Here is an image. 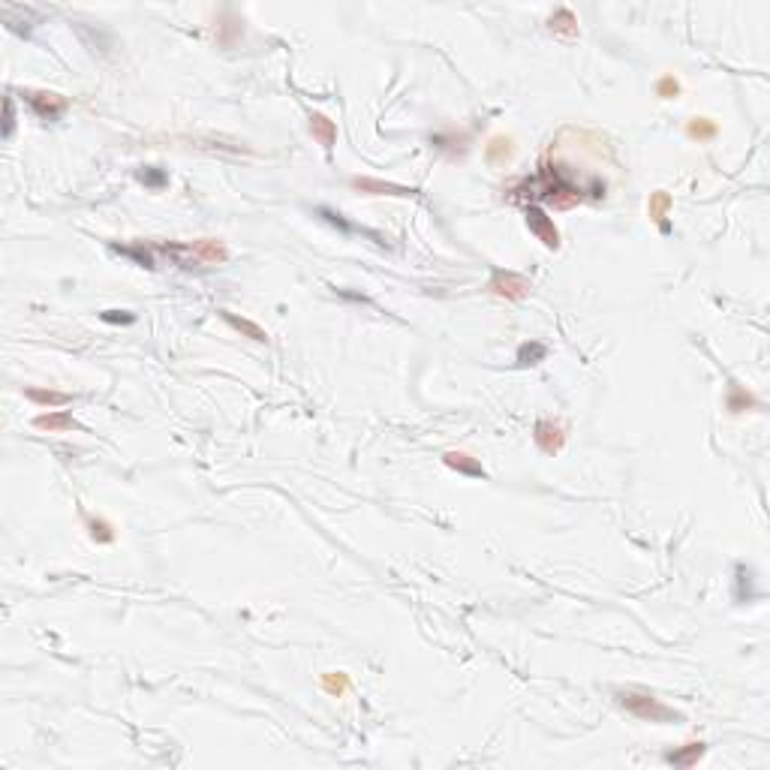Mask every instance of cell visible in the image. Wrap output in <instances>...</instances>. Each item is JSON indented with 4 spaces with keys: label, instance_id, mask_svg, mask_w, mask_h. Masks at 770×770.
Listing matches in <instances>:
<instances>
[{
    "label": "cell",
    "instance_id": "obj_10",
    "mask_svg": "<svg viewBox=\"0 0 770 770\" xmlns=\"http://www.w3.org/2000/svg\"><path fill=\"white\" fill-rule=\"evenodd\" d=\"M445 466H452V469H457V473H464V476H476V478H485V469H482V464L476 461V457H469V455H464V452H448L445 457Z\"/></svg>",
    "mask_w": 770,
    "mask_h": 770
},
{
    "label": "cell",
    "instance_id": "obj_20",
    "mask_svg": "<svg viewBox=\"0 0 770 770\" xmlns=\"http://www.w3.org/2000/svg\"><path fill=\"white\" fill-rule=\"evenodd\" d=\"M716 133V127L713 124H704V117H695L692 124H689V136H698V138H707V136H713Z\"/></svg>",
    "mask_w": 770,
    "mask_h": 770
},
{
    "label": "cell",
    "instance_id": "obj_3",
    "mask_svg": "<svg viewBox=\"0 0 770 770\" xmlns=\"http://www.w3.org/2000/svg\"><path fill=\"white\" fill-rule=\"evenodd\" d=\"M527 226L536 232V238L542 241L545 247H551L557 250L559 247V232H557V226H554V220L548 217L542 208H536V205H529L527 208Z\"/></svg>",
    "mask_w": 770,
    "mask_h": 770
},
{
    "label": "cell",
    "instance_id": "obj_23",
    "mask_svg": "<svg viewBox=\"0 0 770 770\" xmlns=\"http://www.w3.org/2000/svg\"><path fill=\"white\" fill-rule=\"evenodd\" d=\"M103 322H136V316L129 310H106Z\"/></svg>",
    "mask_w": 770,
    "mask_h": 770
},
{
    "label": "cell",
    "instance_id": "obj_6",
    "mask_svg": "<svg viewBox=\"0 0 770 770\" xmlns=\"http://www.w3.org/2000/svg\"><path fill=\"white\" fill-rule=\"evenodd\" d=\"M536 443L545 455H557L566 443V434H563V427L554 425V422H539L536 425Z\"/></svg>",
    "mask_w": 770,
    "mask_h": 770
},
{
    "label": "cell",
    "instance_id": "obj_17",
    "mask_svg": "<svg viewBox=\"0 0 770 770\" xmlns=\"http://www.w3.org/2000/svg\"><path fill=\"white\" fill-rule=\"evenodd\" d=\"M551 31H554V34H563V36H578L575 15L569 13V9H559L557 15H551Z\"/></svg>",
    "mask_w": 770,
    "mask_h": 770
},
{
    "label": "cell",
    "instance_id": "obj_7",
    "mask_svg": "<svg viewBox=\"0 0 770 770\" xmlns=\"http://www.w3.org/2000/svg\"><path fill=\"white\" fill-rule=\"evenodd\" d=\"M193 256H196V265H217V262H226V259H229V250L220 241L205 238V241H196L193 244Z\"/></svg>",
    "mask_w": 770,
    "mask_h": 770
},
{
    "label": "cell",
    "instance_id": "obj_1",
    "mask_svg": "<svg viewBox=\"0 0 770 770\" xmlns=\"http://www.w3.org/2000/svg\"><path fill=\"white\" fill-rule=\"evenodd\" d=\"M617 701L635 719H644V722H680L683 719L671 707H665L656 695L644 692V689H623V692H617Z\"/></svg>",
    "mask_w": 770,
    "mask_h": 770
},
{
    "label": "cell",
    "instance_id": "obj_9",
    "mask_svg": "<svg viewBox=\"0 0 770 770\" xmlns=\"http://www.w3.org/2000/svg\"><path fill=\"white\" fill-rule=\"evenodd\" d=\"M34 427H39V431H48V434L78 431V425L73 422V415H69V413H48V415H36V418H34Z\"/></svg>",
    "mask_w": 770,
    "mask_h": 770
},
{
    "label": "cell",
    "instance_id": "obj_25",
    "mask_svg": "<svg viewBox=\"0 0 770 770\" xmlns=\"http://www.w3.org/2000/svg\"><path fill=\"white\" fill-rule=\"evenodd\" d=\"M677 91H680V85L674 82L671 76H668V78H662V82H659V94H662V97H674Z\"/></svg>",
    "mask_w": 770,
    "mask_h": 770
},
{
    "label": "cell",
    "instance_id": "obj_13",
    "mask_svg": "<svg viewBox=\"0 0 770 770\" xmlns=\"http://www.w3.org/2000/svg\"><path fill=\"white\" fill-rule=\"evenodd\" d=\"M512 138H503V136H497L491 138V145H487V163L491 166H506L508 163V157H512Z\"/></svg>",
    "mask_w": 770,
    "mask_h": 770
},
{
    "label": "cell",
    "instance_id": "obj_16",
    "mask_svg": "<svg viewBox=\"0 0 770 770\" xmlns=\"http://www.w3.org/2000/svg\"><path fill=\"white\" fill-rule=\"evenodd\" d=\"M668 208H671V196L668 193H662V190H659V193L650 199V217L656 220L659 226H662V232H668V223H665V214H668Z\"/></svg>",
    "mask_w": 770,
    "mask_h": 770
},
{
    "label": "cell",
    "instance_id": "obj_8",
    "mask_svg": "<svg viewBox=\"0 0 770 770\" xmlns=\"http://www.w3.org/2000/svg\"><path fill=\"white\" fill-rule=\"evenodd\" d=\"M310 133H313V138L325 148V151H331L334 142H337V127H334V121H328V117L319 115V112L310 115Z\"/></svg>",
    "mask_w": 770,
    "mask_h": 770
},
{
    "label": "cell",
    "instance_id": "obj_18",
    "mask_svg": "<svg viewBox=\"0 0 770 770\" xmlns=\"http://www.w3.org/2000/svg\"><path fill=\"white\" fill-rule=\"evenodd\" d=\"M136 178H138V181H142L145 187H154V190H157V187H163V184L169 181L166 172H159L157 166H145V169H138Z\"/></svg>",
    "mask_w": 770,
    "mask_h": 770
},
{
    "label": "cell",
    "instance_id": "obj_5",
    "mask_svg": "<svg viewBox=\"0 0 770 770\" xmlns=\"http://www.w3.org/2000/svg\"><path fill=\"white\" fill-rule=\"evenodd\" d=\"M352 190L364 196H415V190L409 187H401V184H385V181H376V178H352Z\"/></svg>",
    "mask_w": 770,
    "mask_h": 770
},
{
    "label": "cell",
    "instance_id": "obj_15",
    "mask_svg": "<svg viewBox=\"0 0 770 770\" xmlns=\"http://www.w3.org/2000/svg\"><path fill=\"white\" fill-rule=\"evenodd\" d=\"M545 355H548V346L539 343V340H529V343H521V349H518V364H539L545 362Z\"/></svg>",
    "mask_w": 770,
    "mask_h": 770
},
{
    "label": "cell",
    "instance_id": "obj_12",
    "mask_svg": "<svg viewBox=\"0 0 770 770\" xmlns=\"http://www.w3.org/2000/svg\"><path fill=\"white\" fill-rule=\"evenodd\" d=\"M701 755H704V743H686L683 749H674V753H668L665 762L674 764V767H692Z\"/></svg>",
    "mask_w": 770,
    "mask_h": 770
},
{
    "label": "cell",
    "instance_id": "obj_21",
    "mask_svg": "<svg viewBox=\"0 0 770 770\" xmlns=\"http://www.w3.org/2000/svg\"><path fill=\"white\" fill-rule=\"evenodd\" d=\"M91 536L99 539V542H112V527H108L106 521H91Z\"/></svg>",
    "mask_w": 770,
    "mask_h": 770
},
{
    "label": "cell",
    "instance_id": "obj_4",
    "mask_svg": "<svg viewBox=\"0 0 770 770\" xmlns=\"http://www.w3.org/2000/svg\"><path fill=\"white\" fill-rule=\"evenodd\" d=\"M27 103H31L34 112L43 117V121H57L64 112H66V99L57 97V94H48V91H27Z\"/></svg>",
    "mask_w": 770,
    "mask_h": 770
},
{
    "label": "cell",
    "instance_id": "obj_22",
    "mask_svg": "<svg viewBox=\"0 0 770 770\" xmlns=\"http://www.w3.org/2000/svg\"><path fill=\"white\" fill-rule=\"evenodd\" d=\"M749 404H753V397L743 394V392H740V388L734 385V388H732V401H728V406H732V413H740V409L749 406Z\"/></svg>",
    "mask_w": 770,
    "mask_h": 770
},
{
    "label": "cell",
    "instance_id": "obj_14",
    "mask_svg": "<svg viewBox=\"0 0 770 770\" xmlns=\"http://www.w3.org/2000/svg\"><path fill=\"white\" fill-rule=\"evenodd\" d=\"M27 397L39 406H66L73 397L64 392H45V388H27Z\"/></svg>",
    "mask_w": 770,
    "mask_h": 770
},
{
    "label": "cell",
    "instance_id": "obj_19",
    "mask_svg": "<svg viewBox=\"0 0 770 770\" xmlns=\"http://www.w3.org/2000/svg\"><path fill=\"white\" fill-rule=\"evenodd\" d=\"M322 686H325L331 695L340 698V695H343L346 689H349V677H346V674H325V677H322Z\"/></svg>",
    "mask_w": 770,
    "mask_h": 770
},
{
    "label": "cell",
    "instance_id": "obj_11",
    "mask_svg": "<svg viewBox=\"0 0 770 770\" xmlns=\"http://www.w3.org/2000/svg\"><path fill=\"white\" fill-rule=\"evenodd\" d=\"M220 316L226 319L229 325L235 328V331H241V334H247L250 340H256V343H265L268 340V331L265 328H259L256 322H250V319H241V316H235V313H229V310H220Z\"/></svg>",
    "mask_w": 770,
    "mask_h": 770
},
{
    "label": "cell",
    "instance_id": "obj_2",
    "mask_svg": "<svg viewBox=\"0 0 770 770\" xmlns=\"http://www.w3.org/2000/svg\"><path fill=\"white\" fill-rule=\"evenodd\" d=\"M487 292L497 295V298H508V301H521V298L529 292V280L515 274V271L497 268V271L491 274V280H487Z\"/></svg>",
    "mask_w": 770,
    "mask_h": 770
},
{
    "label": "cell",
    "instance_id": "obj_24",
    "mask_svg": "<svg viewBox=\"0 0 770 770\" xmlns=\"http://www.w3.org/2000/svg\"><path fill=\"white\" fill-rule=\"evenodd\" d=\"M13 127H15V112H13V97H6V124H3V138L13 136Z\"/></svg>",
    "mask_w": 770,
    "mask_h": 770
}]
</instances>
